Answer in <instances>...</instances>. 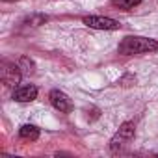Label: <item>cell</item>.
<instances>
[{
  "label": "cell",
  "mask_w": 158,
  "mask_h": 158,
  "mask_svg": "<svg viewBox=\"0 0 158 158\" xmlns=\"http://www.w3.org/2000/svg\"><path fill=\"white\" fill-rule=\"evenodd\" d=\"M139 2L141 0H119V6L125 8V10H132V8L139 6Z\"/></svg>",
  "instance_id": "9"
},
{
  "label": "cell",
  "mask_w": 158,
  "mask_h": 158,
  "mask_svg": "<svg viewBox=\"0 0 158 158\" xmlns=\"http://www.w3.org/2000/svg\"><path fill=\"white\" fill-rule=\"evenodd\" d=\"M84 24L89 26V28H95V30H119V28H121V24H119L115 19H110V17H99V15L84 17Z\"/></svg>",
  "instance_id": "3"
},
{
  "label": "cell",
  "mask_w": 158,
  "mask_h": 158,
  "mask_svg": "<svg viewBox=\"0 0 158 158\" xmlns=\"http://www.w3.org/2000/svg\"><path fill=\"white\" fill-rule=\"evenodd\" d=\"M21 67H24V69H23V73H26V74H28V73H34V63H32L26 56H23V58H21Z\"/></svg>",
  "instance_id": "8"
},
{
  "label": "cell",
  "mask_w": 158,
  "mask_h": 158,
  "mask_svg": "<svg viewBox=\"0 0 158 158\" xmlns=\"http://www.w3.org/2000/svg\"><path fill=\"white\" fill-rule=\"evenodd\" d=\"M19 136L23 139H30V141H35L39 138V128L35 125H23L19 128Z\"/></svg>",
  "instance_id": "7"
},
{
  "label": "cell",
  "mask_w": 158,
  "mask_h": 158,
  "mask_svg": "<svg viewBox=\"0 0 158 158\" xmlns=\"http://www.w3.org/2000/svg\"><path fill=\"white\" fill-rule=\"evenodd\" d=\"M21 67L17 65H10V63H4V69H2V80L4 84L8 86H15L19 80H21Z\"/></svg>",
  "instance_id": "5"
},
{
  "label": "cell",
  "mask_w": 158,
  "mask_h": 158,
  "mask_svg": "<svg viewBox=\"0 0 158 158\" xmlns=\"http://www.w3.org/2000/svg\"><path fill=\"white\" fill-rule=\"evenodd\" d=\"M134 138V123H130V121H127V123H123L121 127H119V130H117V134L112 138V141H110V149H112V152H117L125 143H128L130 139Z\"/></svg>",
  "instance_id": "2"
},
{
  "label": "cell",
  "mask_w": 158,
  "mask_h": 158,
  "mask_svg": "<svg viewBox=\"0 0 158 158\" xmlns=\"http://www.w3.org/2000/svg\"><path fill=\"white\" fill-rule=\"evenodd\" d=\"M37 97V88L35 86H21L13 91V99L19 102H30Z\"/></svg>",
  "instance_id": "6"
},
{
  "label": "cell",
  "mask_w": 158,
  "mask_h": 158,
  "mask_svg": "<svg viewBox=\"0 0 158 158\" xmlns=\"http://www.w3.org/2000/svg\"><path fill=\"white\" fill-rule=\"evenodd\" d=\"M48 99H50V104L56 108V110H60L61 114H71L73 112V101L69 99V95H65L63 91H60V89H52L50 93H48Z\"/></svg>",
  "instance_id": "4"
},
{
  "label": "cell",
  "mask_w": 158,
  "mask_h": 158,
  "mask_svg": "<svg viewBox=\"0 0 158 158\" xmlns=\"http://www.w3.org/2000/svg\"><path fill=\"white\" fill-rule=\"evenodd\" d=\"M117 50H119V54H125V56L145 54V52H158V41L156 39H149V37L130 35V37H125L119 43Z\"/></svg>",
  "instance_id": "1"
},
{
  "label": "cell",
  "mask_w": 158,
  "mask_h": 158,
  "mask_svg": "<svg viewBox=\"0 0 158 158\" xmlns=\"http://www.w3.org/2000/svg\"><path fill=\"white\" fill-rule=\"evenodd\" d=\"M6 2H11V0H6Z\"/></svg>",
  "instance_id": "10"
}]
</instances>
